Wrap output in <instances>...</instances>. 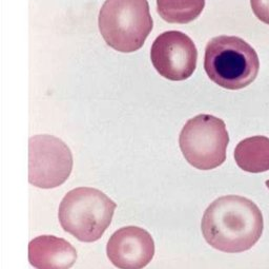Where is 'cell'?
<instances>
[{
    "instance_id": "cell-1",
    "label": "cell",
    "mask_w": 269,
    "mask_h": 269,
    "mask_svg": "<svg viewBox=\"0 0 269 269\" xmlns=\"http://www.w3.org/2000/svg\"><path fill=\"white\" fill-rule=\"evenodd\" d=\"M201 229L213 248L227 253L249 250L260 240L264 219L251 199L225 195L213 201L204 212Z\"/></svg>"
},
{
    "instance_id": "cell-2",
    "label": "cell",
    "mask_w": 269,
    "mask_h": 269,
    "mask_svg": "<svg viewBox=\"0 0 269 269\" xmlns=\"http://www.w3.org/2000/svg\"><path fill=\"white\" fill-rule=\"evenodd\" d=\"M204 69L214 83L227 90H240L256 78L260 60L255 49L236 36L221 35L206 46Z\"/></svg>"
},
{
    "instance_id": "cell-3",
    "label": "cell",
    "mask_w": 269,
    "mask_h": 269,
    "mask_svg": "<svg viewBox=\"0 0 269 269\" xmlns=\"http://www.w3.org/2000/svg\"><path fill=\"white\" fill-rule=\"evenodd\" d=\"M117 207L102 191L79 187L65 194L59 206V223L64 231L78 241H98L112 223Z\"/></svg>"
},
{
    "instance_id": "cell-4",
    "label": "cell",
    "mask_w": 269,
    "mask_h": 269,
    "mask_svg": "<svg viewBox=\"0 0 269 269\" xmlns=\"http://www.w3.org/2000/svg\"><path fill=\"white\" fill-rule=\"evenodd\" d=\"M100 33L110 48L122 53L141 49L152 30L147 0H105L98 18Z\"/></svg>"
},
{
    "instance_id": "cell-5",
    "label": "cell",
    "mask_w": 269,
    "mask_h": 269,
    "mask_svg": "<svg viewBox=\"0 0 269 269\" xmlns=\"http://www.w3.org/2000/svg\"><path fill=\"white\" fill-rule=\"evenodd\" d=\"M229 135L221 118L199 114L187 120L179 137L185 159L200 170H211L226 159Z\"/></svg>"
},
{
    "instance_id": "cell-6",
    "label": "cell",
    "mask_w": 269,
    "mask_h": 269,
    "mask_svg": "<svg viewBox=\"0 0 269 269\" xmlns=\"http://www.w3.org/2000/svg\"><path fill=\"white\" fill-rule=\"evenodd\" d=\"M73 169V155L60 138L35 135L29 140V182L42 189L62 185Z\"/></svg>"
},
{
    "instance_id": "cell-7",
    "label": "cell",
    "mask_w": 269,
    "mask_h": 269,
    "mask_svg": "<svg viewBox=\"0 0 269 269\" xmlns=\"http://www.w3.org/2000/svg\"><path fill=\"white\" fill-rule=\"evenodd\" d=\"M150 59L161 76L172 81H181L190 77L196 70L198 51L186 34L168 31L155 39Z\"/></svg>"
},
{
    "instance_id": "cell-8",
    "label": "cell",
    "mask_w": 269,
    "mask_h": 269,
    "mask_svg": "<svg viewBox=\"0 0 269 269\" xmlns=\"http://www.w3.org/2000/svg\"><path fill=\"white\" fill-rule=\"evenodd\" d=\"M108 260L119 269H142L152 262L155 242L145 229L136 226L122 227L107 242Z\"/></svg>"
},
{
    "instance_id": "cell-9",
    "label": "cell",
    "mask_w": 269,
    "mask_h": 269,
    "mask_svg": "<svg viewBox=\"0 0 269 269\" xmlns=\"http://www.w3.org/2000/svg\"><path fill=\"white\" fill-rule=\"evenodd\" d=\"M77 260L71 243L54 235H41L29 244V261L36 269H70Z\"/></svg>"
},
{
    "instance_id": "cell-10",
    "label": "cell",
    "mask_w": 269,
    "mask_h": 269,
    "mask_svg": "<svg viewBox=\"0 0 269 269\" xmlns=\"http://www.w3.org/2000/svg\"><path fill=\"white\" fill-rule=\"evenodd\" d=\"M234 159L242 170L261 173L269 170V138L262 135L241 140L234 149Z\"/></svg>"
},
{
    "instance_id": "cell-11",
    "label": "cell",
    "mask_w": 269,
    "mask_h": 269,
    "mask_svg": "<svg viewBox=\"0 0 269 269\" xmlns=\"http://www.w3.org/2000/svg\"><path fill=\"white\" fill-rule=\"evenodd\" d=\"M205 0H157L160 16L170 23H188L199 17Z\"/></svg>"
},
{
    "instance_id": "cell-12",
    "label": "cell",
    "mask_w": 269,
    "mask_h": 269,
    "mask_svg": "<svg viewBox=\"0 0 269 269\" xmlns=\"http://www.w3.org/2000/svg\"><path fill=\"white\" fill-rule=\"evenodd\" d=\"M250 4L256 18L269 24V0H250Z\"/></svg>"
},
{
    "instance_id": "cell-13",
    "label": "cell",
    "mask_w": 269,
    "mask_h": 269,
    "mask_svg": "<svg viewBox=\"0 0 269 269\" xmlns=\"http://www.w3.org/2000/svg\"><path fill=\"white\" fill-rule=\"evenodd\" d=\"M266 186H267V188L269 189V179L268 181H266Z\"/></svg>"
}]
</instances>
